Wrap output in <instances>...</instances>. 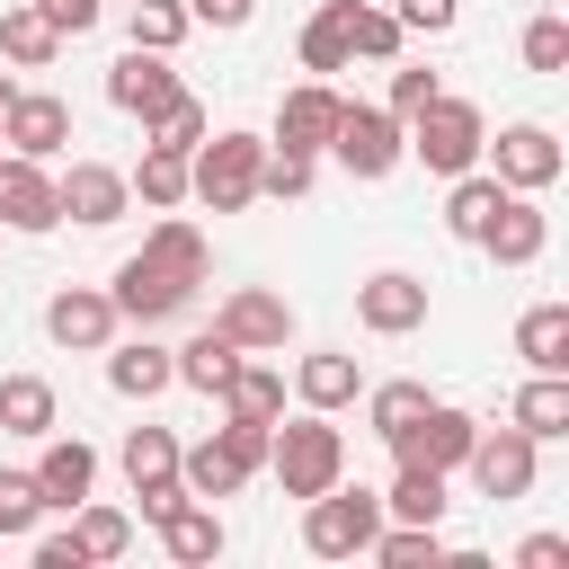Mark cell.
<instances>
[{
	"mask_svg": "<svg viewBox=\"0 0 569 569\" xmlns=\"http://www.w3.org/2000/svg\"><path fill=\"white\" fill-rule=\"evenodd\" d=\"M480 151L498 160L489 178H498V187H516V196H542V187L560 178V160H569V151H560V133H551V124H533V116H525V124H498V142H480Z\"/></svg>",
	"mask_w": 569,
	"mask_h": 569,
	"instance_id": "7",
	"label": "cell"
},
{
	"mask_svg": "<svg viewBox=\"0 0 569 569\" xmlns=\"http://www.w3.org/2000/svg\"><path fill=\"white\" fill-rule=\"evenodd\" d=\"M418 409H427V382H382V391H365V418H373V436L409 427Z\"/></svg>",
	"mask_w": 569,
	"mask_h": 569,
	"instance_id": "43",
	"label": "cell"
},
{
	"mask_svg": "<svg viewBox=\"0 0 569 569\" xmlns=\"http://www.w3.org/2000/svg\"><path fill=\"white\" fill-rule=\"evenodd\" d=\"M178 373H169V347H151V338H133V347H116L107 356V391H124V400H160Z\"/></svg>",
	"mask_w": 569,
	"mask_h": 569,
	"instance_id": "35",
	"label": "cell"
},
{
	"mask_svg": "<svg viewBox=\"0 0 569 569\" xmlns=\"http://www.w3.org/2000/svg\"><path fill=\"white\" fill-rule=\"evenodd\" d=\"M204 133H213V116H204V98H196V89H178V98L142 124V142H169V151H196Z\"/></svg>",
	"mask_w": 569,
	"mask_h": 569,
	"instance_id": "38",
	"label": "cell"
},
{
	"mask_svg": "<svg viewBox=\"0 0 569 569\" xmlns=\"http://www.w3.org/2000/svg\"><path fill=\"white\" fill-rule=\"evenodd\" d=\"M293 53H302V71H311V80H329V71H347V62H356V44H347V0H320Z\"/></svg>",
	"mask_w": 569,
	"mask_h": 569,
	"instance_id": "32",
	"label": "cell"
},
{
	"mask_svg": "<svg viewBox=\"0 0 569 569\" xmlns=\"http://www.w3.org/2000/svg\"><path fill=\"white\" fill-rule=\"evenodd\" d=\"M267 471H276L284 498H320L329 480H347V436H338L320 409H302V418L267 427Z\"/></svg>",
	"mask_w": 569,
	"mask_h": 569,
	"instance_id": "1",
	"label": "cell"
},
{
	"mask_svg": "<svg viewBox=\"0 0 569 569\" xmlns=\"http://www.w3.org/2000/svg\"><path fill=\"white\" fill-rule=\"evenodd\" d=\"M498 204H507V187H498L489 169H462V178H453V196H445V231L480 249V231H489V213H498Z\"/></svg>",
	"mask_w": 569,
	"mask_h": 569,
	"instance_id": "34",
	"label": "cell"
},
{
	"mask_svg": "<svg viewBox=\"0 0 569 569\" xmlns=\"http://www.w3.org/2000/svg\"><path fill=\"white\" fill-rule=\"evenodd\" d=\"M329 151H338V169H347V178H365V187H373V178H391V169L409 160V124H400L391 107H356V98H347V107H338V124H329Z\"/></svg>",
	"mask_w": 569,
	"mask_h": 569,
	"instance_id": "6",
	"label": "cell"
},
{
	"mask_svg": "<svg viewBox=\"0 0 569 569\" xmlns=\"http://www.w3.org/2000/svg\"><path fill=\"white\" fill-rule=\"evenodd\" d=\"M471 436H480V418H471V409H445V400H427V409H418L409 427H391L382 445H391L400 462H427V471H462Z\"/></svg>",
	"mask_w": 569,
	"mask_h": 569,
	"instance_id": "8",
	"label": "cell"
},
{
	"mask_svg": "<svg viewBox=\"0 0 569 569\" xmlns=\"http://www.w3.org/2000/svg\"><path fill=\"white\" fill-rule=\"evenodd\" d=\"M53 196H62V213L89 222V231H107V222L133 213V187H124V169H107V160H71V169H53Z\"/></svg>",
	"mask_w": 569,
	"mask_h": 569,
	"instance_id": "13",
	"label": "cell"
},
{
	"mask_svg": "<svg viewBox=\"0 0 569 569\" xmlns=\"http://www.w3.org/2000/svg\"><path fill=\"white\" fill-rule=\"evenodd\" d=\"M391 18H400V36H445L462 18V0H391Z\"/></svg>",
	"mask_w": 569,
	"mask_h": 569,
	"instance_id": "46",
	"label": "cell"
},
{
	"mask_svg": "<svg viewBox=\"0 0 569 569\" xmlns=\"http://www.w3.org/2000/svg\"><path fill=\"white\" fill-rule=\"evenodd\" d=\"M124 36L151 44V53H178L187 44V0H133L124 9Z\"/></svg>",
	"mask_w": 569,
	"mask_h": 569,
	"instance_id": "39",
	"label": "cell"
},
{
	"mask_svg": "<svg viewBox=\"0 0 569 569\" xmlns=\"http://www.w3.org/2000/svg\"><path fill=\"white\" fill-rule=\"evenodd\" d=\"M9 98H18V80H9V71H0V107H9Z\"/></svg>",
	"mask_w": 569,
	"mask_h": 569,
	"instance_id": "51",
	"label": "cell"
},
{
	"mask_svg": "<svg viewBox=\"0 0 569 569\" xmlns=\"http://www.w3.org/2000/svg\"><path fill=\"white\" fill-rule=\"evenodd\" d=\"M213 400H222V418H258V427H276V418H284V373L240 356V373H231Z\"/></svg>",
	"mask_w": 569,
	"mask_h": 569,
	"instance_id": "31",
	"label": "cell"
},
{
	"mask_svg": "<svg viewBox=\"0 0 569 569\" xmlns=\"http://www.w3.org/2000/svg\"><path fill=\"white\" fill-rule=\"evenodd\" d=\"M258 160H267L258 133H204V142L187 151V196H196L204 213H249V204H258Z\"/></svg>",
	"mask_w": 569,
	"mask_h": 569,
	"instance_id": "2",
	"label": "cell"
},
{
	"mask_svg": "<svg viewBox=\"0 0 569 569\" xmlns=\"http://www.w3.org/2000/svg\"><path fill=\"white\" fill-rule=\"evenodd\" d=\"M124 480H133L142 516L160 525V516L187 498V480H178V436H169V427H133V436H124Z\"/></svg>",
	"mask_w": 569,
	"mask_h": 569,
	"instance_id": "12",
	"label": "cell"
},
{
	"mask_svg": "<svg viewBox=\"0 0 569 569\" xmlns=\"http://www.w3.org/2000/svg\"><path fill=\"white\" fill-rule=\"evenodd\" d=\"M142 258H151V267H169V276H187V284H204V276H213V249H204V231H196L187 213H160V222L142 231Z\"/></svg>",
	"mask_w": 569,
	"mask_h": 569,
	"instance_id": "25",
	"label": "cell"
},
{
	"mask_svg": "<svg viewBox=\"0 0 569 569\" xmlns=\"http://www.w3.org/2000/svg\"><path fill=\"white\" fill-rule=\"evenodd\" d=\"M0 427L9 436H53L62 427V400L44 373H0Z\"/></svg>",
	"mask_w": 569,
	"mask_h": 569,
	"instance_id": "28",
	"label": "cell"
},
{
	"mask_svg": "<svg viewBox=\"0 0 569 569\" xmlns=\"http://www.w3.org/2000/svg\"><path fill=\"white\" fill-rule=\"evenodd\" d=\"M222 516H213V498H178L169 516H160V551L178 560V569H204V560H222Z\"/></svg>",
	"mask_w": 569,
	"mask_h": 569,
	"instance_id": "22",
	"label": "cell"
},
{
	"mask_svg": "<svg viewBox=\"0 0 569 569\" xmlns=\"http://www.w3.org/2000/svg\"><path fill=\"white\" fill-rule=\"evenodd\" d=\"M0 160H9V142H0Z\"/></svg>",
	"mask_w": 569,
	"mask_h": 569,
	"instance_id": "52",
	"label": "cell"
},
{
	"mask_svg": "<svg viewBox=\"0 0 569 569\" xmlns=\"http://www.w3.org/2000/svg\"><path fill=\"white\" fill-rule=\"evenodd\" d=\"M71 533H80L89 560H124V551H133V516H124V507H89V498H80V507H71Z\"/></svg>",
	"mask_w": 569,
	"mask_h": 569,
	"instance_id": "36",
	"label": "cell"
},
{
	"mask_svg": "<svg viewBox=\"0 0 569 569\" xmlns=\"http://www.w3.org/2000/svg\"><path fill=\"white\" fill-rule=\"evenodd\" d=\"M36 9H44V18L62 27V36H89V27L107 18V0H36Z\"/></svg>",
	"mask_w": 569,
	"mask_h": 569,
	"instance_id": "48",
	"label": "cell"
},
{
	"mask_svg": "<svg viewBox=\"0 0 569 569\" xmlns=\"http://www.w3.org/2000/svg\"><path fill=\"white\" fill-rule=\"evenodd\" d=\"M311 169H320L311 151H276V142H267V160H258V196H276V204H302V196H311Z\"/></svg>",
	"mask_w": 569,
	"mask_h": 569,
	"instance_id": "41",
	"label": "cell"
},
{
	"mask_svg": "<svg viewBox=\"0 0 569 569\" xmlns=\"http://www.w3.org/2000/svg\"><path fill=\"white\" fill-rule=\"evenodd\" d=\"M0 142H9L18 160H62V151H71V107H62L53 89H18V98L0 107Z\"/></svg>",
	"mask_w": 569,
	"mask_h": 569,
	"instance_id": "11",
	"label": "cell"
},
{
	"mask_svg": "<svg viewBox=\"0 0 569 569\" xmlns=\"http://www.w3.org/2000/svg\"><path fill=\"white\" fill-rule=\"evenodd\" d=\"M178 89H187V80H178L169 53H151V44H124V62L107 71V107H124V116H142V124H151Z\"/></svg>",
	"mask_w": 569,
	"mask_h": 569,
	"instance_id": "17",
	"label": "cell"
},
{
	"mask_svg": "<svg viewBox=\"0 0 569 569\" xmlns=\"http://www.w3.org/2000/svg\"><path fill=\"white\" fill-rule=\"evenodd\" d=\"M356 320H365L373 338H409V329H427V284H418L409 267H382V276L356 284Z\"/></svg>",
	"mask_w": 569,
	"mask_h": 569,
	"instance_id": "16",
	"label": "cell"
},
{
	"mask_svg": "<svg viewBox=\"0 0 569 569\" xmlns=\"http://www.w3.org/2000/svg\"><path fill=\"white\" fill-rule=\"evenodd\" d=\"M258 0H187V27H249Z\"/></svg>",
	"mask_w": 569,
	"mask_h": 569,
	"instance_id": "50",
	"label": "cell"
},
{
	"mask_svg": "<svg viewBox=\"0 0 569 569\" xmlns=\"http://www.w3.org/2000/svg\"><path fill=\"white\" fill-rule=\"evenodd\" d=\"M249 471H267V427H258V418H222L204 445H178L187 498H240Z\"/></svg>",
	"mask_w": 569,
	"mask_h": 569,
	"instance_id": "3",
	"label": "cell"
},
{
	"mask_svg": "<svg viewBox=\"0 0 569 569\" xmlns=\"http://www.w3.org/2000/svg\"><path fill=\"white\" fill-rule=\"evenodd\" d=\"M525 71H569V18L542 9V18L525 27Z\"/></svg>",
	"mask_w": 569,
	"mask_h": 569,
	"instance_id": "44",
	"label": "cell"
},
{
	"mask_svg": "<svg viewBox=\"0 0 569 569\" xmlns=\"http://www.w3.org/2000/svg\"><path fill=\"white\" fill-rule=\"evenodd\" d=\"M36 516H44V489H36V471H0V542L36 533Z\"/></svg>",
	"mask_w": 569,
	"mask_h": 569,
	"instance_id": "42",
	"label": "cell"
},
{
	"mask_svg": "<svg viewBox=\"0 0 569 569\" xmlns=\"http://www.w3.org/2000/svg\"><path fill=\"white\" fill-rule=\"evenodd\" d=\"M107 302H116V320H142V329H160V320H178V311L196 302V284H187V276H169V267H151V258L133 249V258L116 267Z\"/></svg>",
	"mask_w": 569,
	"mask_h": 569,
	"instance_id": "10",
	"label": "cell"
},
{
	"mask_svg": "<svg viewBox=\"0 0 569 569\" xmlns=\"http://www.w3.org/2000/svg\"><path fill=\"white\" fill-rule=\"evenodd\" d=\"M480 142H489V116H480L471 98H436V107L409 116V160H418L427 178H462V169H480Z\"/></svg>",
	"mask_w": 569,
	"mask_h": 569,
	"instance_id": "4",
	"label": "cell"
},
{
	"mask_svg": "<svg viewBox=\"0 0 569 569\" xmlns=\"http://www.w3.org/2000/svg\"><path fill=\"white\" fill-rule=\"evenodd\" d=\"M507 427H525L533 445H560V436H569V373H533V382L516 391Z\"/></svg>",
	"mask_w": 569,
	"mask_h": 569,
	"instance_id": "27",
	"label": "cell"
},
{
	"mask_svg": "<svg viewBox=\"0 0 569 569\" xmlns=\"http://www.w3.org/2000/svg\"><path fill=\"white\" fill-rule=\"evenodd\" d=\"M36 445H44V453H36V489H44V507H62V516H71V507L98 489V453H89L80 436H62V427H53V436H36Z\"/></svg>",
	"mask_w": 569,
	"mask_h": 569,
	"instance_id": "21",
	"label": "cell"
},
{
	"mask_svg": "<svg viewBox=\"0 0 569 569\" xmlns=\"http://www.w3.org/2000/svg\"><path fill=\"white\" fill-rule=\"evenodd\" d=\"M480 249H489L498 267H533V258L551 249V213H542L533 196H516V187H507V204L489 213V231H480Z\"/></svg>",
	"mask_w": 569,
	"mask_h": 569,
	"instance_id": "20",
	"label": "cell"
},
{
	"mask_svg": "<svg viewBox=\"0 0 569 569\" xmlns=\"http://www.w3.org/2000/svg\"><path fill=\"white\" fill-rule=\"evenodd\" d=\"M36 569H89L80 533H36Z\"/></svg>",
	"mask_w": 569,
	"mask_h": 569,
	"instance_id": "49",
	"label": "cell"
},
{
	"mask_svg": "<svg viewBox=\"0 0 569 569\" xmlns=\"http://www.w3.org/2000/svg\"><path fill=\"white\" fill-rule=\"evenodd\" d=\"M445 471H427V462H400L391 471V489H382V525H445Z\"/></svg>",
	"mask_w": 569,
	"mask_h": 569,
	"instance_id": "26",
	"label": "cell"
},
{
	"mask_svg": "<svg viewBox=\"0 0 569 569\" xmlns=\"http://www.w3.org/2000/svg\"><path fill=\"white\" fill-rule=\"evenodd\" d=\"M53 53H62V27H53L36 0H9V9H0V62H9V71H44Z\"/></svg>",
	"mask_w": 569,
	"mask_h": 569,
	"instance_id": "23",
	"label": "cell"
},
{
	"mask_svg": "<svg viewBox=\"0 0 569 569\" xmlns=\"http://www.w3.org/2000/svg\"><path fill=\"white\" fill-rule=\"evenodd\" d=\"M516 356H525L533 373H569V302H533V311L516 320Z\"/></svg>",
	"mask_w": 569,
	"mask_h": 569,
	"instance_id": "29",
	"label": "cell"
},
{
	"mask_svg": "<svg viewBox=\"0 0 569 569\" xmlns=\"http://www.w3.org/2000/svg\"><path fill=\"white\" fill-rule=\"evenodd\" d=\"M373 533H382V489H347V480H329L320 498H302V542H311L320 560H365Z\"/></svg>",
	"mask_w": 569,
	"mask_h": 569,
	"instance_id": "5",
	"label": "cell"
},
{
	"mask_svg": "<svg viewBox=\"0 0 569 569\" xmlns=\"http://www.w3.org/2000/svg\"><path fill=\"white\" fill-rule=\"evenodd\" d=\"M338 89L329 80H302V89H284V107H276V151H329V124H338Z\"/></svg>",
	"mask_w": 569,
	"mask_h": 569,
	"instance_id": "19",
	"label": "cell"
},
{
	"mask_svg": "<svg viewBox=\"0 0 569 569\" xmlns=\"http://www.w3.org/2000/svg\"><path fill=\"white\" fill-rule=\"evenodd\" d=\"M436 98H445V80H436L427 62H400V71H391V98H382V107H391V116L409 124V116H418V107H436Z\"/></svg>",
	"mask_w": 569,
	"mask_h": 569,
	"instance_id": "45",
	"label": "cell"
},
{
	"mask_svg": "<svg viewBox=\"0 0 569 569\" xmlns=\"http://www.w3.org/2000/svg\"><path fill=\"white\" fill-rule=\"evenodd\" d=\"M0 222L9 231H53L62 222V196H53V169L44 160H0Z\"/></svg>",
	"mask_w": 569,
	"mask_h": 569,
	"instance_id": "18",
	"label": "cell"
},
{
	"mask_svg": "<svg viewBox=\"0 0 569 569\" xmlns=\"http://www.w3.org/2000/svg\"><path fill=\"white\" fill-rule=\"evenodd\" d=\"M533 453H542V445H533L525 427H480V436H471V453H462V471H471V489H480V498H498V507H507V498H525V489H533Z\"/></svg>",
	"mask_w": 569,
	"mask_h": 569,
	"instance_id": "9",
	"label": "cell"
},
{
	"mask_svg": "<svg viewBox=\"0 0 569 569\" xmlns=\"http://www.w3.org/2000/svg\"><path fill=\"white\" fill-rule=\"evenodd\" d=\"M373 560L382 569H445V533L436 525H382L373 533Z\"/></svg>",
	"mask_w": 569,
	"mask_h": 569,
	"instance_id": "37",
	"label": "cell"
},
{
	"mask_svg": "<svg viewBox=\"0 0 569 569\" xmlns=\"http://www.w3.org/2000/svg\"><path fill=\"white\" fill-rule=\"evenodd\" d=\"M516 569H569V533H525L516 542Z\"/></svg>",
	"mask_w": 569,
	"mask_h": 569,
	"instance_id": "47",
	"label": "cell"
},
{
	"mask_svg": "<svg viewBox=\"0 0 569 569\" xmlns=\"http://www.w3.org/2000/svg\"><path fill=\"white\" fill-rule=\"evenodd\" d=\"M213 329H222L240 356H258V347H284V338H293V302L267 293V284H231L222 311H213Z\"/></svg>",
	"mask_w": 569,
	"mask_h": 569,
	"instance_id": "14",
	"label": "cell"
},
{
	"mask_svg": "<svg viewBox=\"0 0 569 569\" xmlns=\"http://www.w3.org/2000/svg\"><path fill=\"white\" fill-rule=\"evenodd\" d=\"M347 44H356L365 62H400V18L373 9V0H347Z\"/></svg>",
	"mask_w": 569,
	"mask_h": 569,
	"instance_id": "40",
	"label": "cell"
},
{
	"mask_svg": "<svg viewBox=\"0 0 569 569\" xmlns=\"http://www.w3.org/2000/svg\"><path fill=\"white\" fill-rule=\"evenodd\" d=\"M151 213H178L187 204V151H169V142H142V160H133V178H124Z\"/></svg>",
	"mask_w": 569,
	"mask_h": 569,
	"instance_id": "33",
	"label": "cell"
},
{
	"mask_svg": "<svg viewBox=\"0 0 569 569\" xmlns=\"http://www.w3.org/2000/svg\"><path fill=\"white\" fill-rule=\"evenodd\" d=\"M44 338L71 347V356H107V338H116V302H107V284H62V293L44 302Z\"/></svg>",
	"mask_w": 569,
	"mask_h": 569,
	"instance_id": "15",
	"label": "cell"
},
{
	"mask_svg": "<svg viewBox=\"0 0 569 569\" xmlns=\"http://www.w3.org/2000/svg\"><path fill=\"white\" fill-rule=\"evenodd\" d=\"M169 373H178L187 391H204V400H213V391H222V382L240 373V347H231L222 329H204V338H187V347H169Z\"/></svg>",
	"mask_w": 569,
	"mask_h": 569,
	"instance_id": "30",
	"label": "cell"
},
{
	"mask_svg": "<svg viewBox=\"0 0 569 569\" xmlns=\"http://www.w3.org/2000/svg\"><path fill=\"white\" fill-rule=\"evenodd\" d=\"M293 391H302V409L338 418V409L365 391V365H356V356H338V347H320V356H302V365H293Z\"/></svg>",
	"mask_w": 569,
	"mask_h": 569,
	"instance_id": "24",
	"label": "cell"
}]
</instances>
